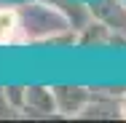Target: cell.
<instances>
[{
	"mask_svg": "<svg viewBox=\"0 0 126 123\" xmlns=\"http://www.w3.org/2000/svg\"><path fill=\"white\" fill-rule=\"evenodd\" d=\"M19 29H22V24H19V14L11 11V8H0V46L16 40Z\"/></svg>",
	"mask_w": 126,
	"mask_h": 123,
	"instance_id": "1",
	"label": "cell"
},
{
	"mask_svg": "<svg viewBox=\"0 0 126 123\" xmlns=\"http://www.w3.org/2000/svg\"><path fill=\"white\" fill-rule=\"evenodd\" d=\"M121 115L126 118V99H124V104H121Z\"/></svg>",
	"mask_w": 126,
	"mask_h": 123,
	"instance_id": "2",
	"label": "cell"
}]
</instances>
